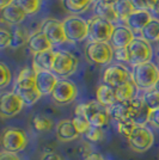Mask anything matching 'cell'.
Returning a JSON list of instances; mask_svg holds the SVG:
<instances>
[{
    "label": "cell",
    "instance_id": "cell-1",
    "mask_svg": "<svg viewBox=\"0 0 159 160\" xmlns=\"http://www.w3.org/2000/svg\"><path fill=\"white\" fill-rule=\"evenodd\" d=\"M132 80L139 90H151L154 88L159 80V68L153 62H146L139 66L133 67Z\"/></svg>",
    "mask_w": 159,
    "mask_h": 160
},
{
    "label": "cell",
    "instance_id": "cell-2",
    "mask_svg": "<svg viewBox=\"0 0 159 160\" xmlns=\"http://www.w3.org/2000/svg\"><path fill=\"white\" fill-rule=\"evenodd\" d=\"M67 42L79 43L89 38V23L79 16H69L62 20Z\"/></svg>",
    "mask_w": 159,
    "mask_h": 160
},
{
    "label": "cell",
    "instance_id": "cell-3",
    "mask_svg": "<svg viewBox=\"0 0 159 160\" xmlns=\"http://www.w3.org/2000/svg\"><path fill=\"white\" fill-rule=\"evenodd\" d=\"M89 60L97 65H108L115 56V49L109 42H89L85 49Z\"/></svg>",
    "mask_w": 159,
    "mask_h": 160
},
{
    "label": "cell",
    "instance_id": "cell-4",
    "mask_svg": "<svg viewBox=\"0 0 159 160\" xmlns=\"http://www.w3.org/2000/svg\"><path fill=\"white\" fill-rule=\"evenodd\" d=\"M77 109L86 116L92 127L103 128L109 122L110 115L108 112V109L102 107L97 100H91L84 104H79Z\"/></svg>",
    "mask_w": 159,
    "mask_h": 160
},
{
    "label": "cell",
    "instance_id": "cell-5",
    "mask_svg": "<svg viewBox=\"0 0 159 160\" xmlns=\"http://www.w3.org/2000/svg\"><path fill=\"white\" fill-rule=\"evenodd\" d=\"M128 53H129V61L128 63L131 66L135 67L150 62L152 59L153 50L151 43H148L141 37H135L132 43L128 46Z\"/></svg>",
    "mask_w": 159,
    "mask_h": 160
},
{
    "label": "cell",
    "instance_id": "cell-6",
    "mask_svg": "<svg viewBox=\"0 0 159 160\" xmlns=\"http://www.w3.org/2000/svg\"><path fill=\"white\" fill-rule=\"evenodd\" d=\"M89 23V40L90 42H109L114 32L113 23L103 19L100 17L93 16L87 20Z\"/></svg>",
    "mask_w": 159,
    "mask_h": 160
},
{
    "label": "cell",
    "instance_id": "cell-7",
    "mask_svg": "<svg viewBox=\"0 0 159 160\" xmlns=\"http://www.w3.org/2000/svg\"><path fill=\"white\" fill-rule=\"evenodd\" d=\"M79 66V60L74 54L66 50L55 52V61H54L53 72L58 77L67 78L72 75Z\"/></svg>",
    "mask_w": 159,
    "mask_h": 160
},
{
    "label": "cell",
    "instance_id": "cell-8",
    "mask_svg": "<svg viewBox=\"0 0 159 160\" xmlns=\"http://www.w3.org/2000/svg\"><path fill=\"white\" fill-rule=\"evenodd\" d=\"M28 145V136L22 129L18 128H7L4 130L1 136V146L4 152L18 153L25 149Z\"/></svg>",
    "mask_w": 159,
    "mask_h": 160
},
{
    "label": "cell",
    "instance_id": "cell-9",
    "mask_svg": "<svg viewBox=\"0 0 159 160\" xmlns=\"http://www.w3.org/2000/svg\"><path fill=\"white\" fill-rule=\"evenodd\" d=\"M142 105L141 98H134L128 102H117L113 107L108 108L110 117L117 121H133Z\"/></svg>",
    "mask_w": 159,
    "mask_h": 160
},
{
    "label": "cell",
    "instance_id": "cell-10",
    "mask_svg": "<svg viewBox=\"0 0 159 160\" xmlns=\"http://www.w3.org/2000/svg\"><path fill=\"white\" fill-rule=\"evenodd\" d=\"M52 98L56 104L65 105L69 104L77 98L78 96V88L75 84L72 82L71 80L67 79H59L55 88L52 92Z\"/></svg>",
    "mask_w": 159,
    "mask_h": 160
},
{
    "label": "cell",
    "instance_id": "cell-11",
    "mask_svg": "<svg viewBox=\"0 0 159 160\" xmlns=\"http://www.w3.org/2000/svg\"><path fill=\"white\" fill-rule=\"evenodd\" d=\"M128 142L135 152H146L154 142L153 133L145 126H138L133 134L128 138Z\"/></svg>",
    "mask_w": 159,
    "mask_h": 160
},
{
    "label": "cell",
    "instance_id": "cell-12",
    "mask_svg": "<svg viewBox=\"0 0 159 160\" xmlns=\"http://www.w3.org/2000/svg\"><path fill=\"white\" fill-rule=\"evenodd\" d=\"M41 31L50 40L54 46H60L67 42L62 22L55 18H47L42 22Z\"/></svg>",
    "mask_w": 159,
    "mask_h": 160
},
{
    "label": "cell",
    "instance_id": "cell-13",
    "mask_svg": "<svg viewBox=\"0 0 159 160\" xmlns=\"http://www.w3.org/2000/svg\"><path fill=\"white\" fill-rule=\"evenodd\" d=\"M24 103L16 92H6L0 99V113L4 118L13 117L22 111Z\"/></svg>",
    "mask_w": 159,
    "mask_h": 160
},
{
    "label": "cell",
    "instance_id": "cell-14",
    "mask_svg": "<svg viewBox=\"0 0 159 160\" xmlns=\"http://www.w3.org/2000/svg\"><path fill=\"white\" fill-rule=\"evenodd\" d=\"M129 80L131 79H129V73L127 68L120 65L109 66L103 72V82L113 88H117Z\"/></svg>",
    "mask_w": 159,
    "mask_h": 160
},
{
    "label": "cell",
    "instance_id": "cell-15",
    "mask_svg": "<svg viewBox=\"0 0 159 160\" xmlns=\"http://www.w3.org/2000/svg\"><path fill=\"white\" fill-rule=\"evenodd\" d=\"M58 75L53 71H41L36 72V86L42 96L52 94L53 90L58 84Z\"/></svg>",
    "mask_w": 159,
    "mask_h": 160
},
{
    "label": "cell",
    "instance_id": "cell-16",
    "mask_svg": "<svg viewBox=\"0 0 159 160\" xmlns=\"http://www.w3.org/2000/svg\"><path fill=\"white\" fill-rule=\"evenodd\" d=\"M134 38H135L134 31H132L127 25H119V27H115L114 29L110 44L113 46L114 49L127 48L132 43Z\"/></svg>",
    "mask_w": 159,
    "mask_h": 160
},
{
    "label": "cell",
    "instance_id": "cell-17",
    "mask_svg": "<svg viewBox=\"0 0 159 160\" xmlns=\"http://www.w3.org/2000/svg\"><path fill=\"white\" fill-rule=\"evenodd\" d=\"M53 46L54 44L50 42V40L41 30L31 33L30 35V38L28 41L29 50L33 55L43 53V52H47V50H53Z\"/></svg>",
    "mask_w": 159,
    "mask_h": 160
},
{
    "label": "cell",
    "instance_id": "cell-18",
    "mask_svg": "<svg viewBox=\"0 0 159 160\" xmlns=\"http://www.w3.org/2000/svg\"><path fill=\"white\" fill-rule=\"evenodd\" d=\"M153 18L151 11H146V10H135L131 17L127 19L126 24L132 31H141L144 28L151 22Z\"/></svg>",
    "mask_w": 159,
    "mask_h": 160
},
{
    "label": "cell",
    "instance_id": "cell-19",
    "mask_svg": "<svg viewBox=\"0 0 159 160\" xmlns=\"http://www.w3.org/2000/svg\"><path fill=\"white\" fill-rule=\"evenodd\" d=\"M28 14L16 2L8 5L5 8H1V20L11 25H19L20 23L25 20Z\"/></svg>",
    "mask_w": 159,
    "mask_h": 160
},
{
    "label": "cell",
    "instance_id": "cell-20",
    "mask_svg": "<svg viewBox=\"0 0 159 160\" xmlns=\"http://www.w3.org/2000/svg\"><path fill=\"white\" fill-rule=\"evenodd\" d=\"M54 61H55V52L47 50L43 53L33 55V68L35 72L41 71H53Z\"/></svg>",
    "mask_w": 159,
    "mask_h": 160
},
{
    "label": "cell",
    "instance_id": "cell-21",
    "mask_svg": "<svg viewBox=\"0 0 159 160\" xmlns=\"http://www.w3.org/2000/svg\"><path fill=\"white\" fill-rule=\"evenodd\" d=\"M96 100L100 103L102 107L110 108L114 104L117 103V98H116V93H115V88L108 86L105 84H102L98 86L97 91H96Z\"/></svg>",
    "mask_w": 159,
    "mask_h": 160
},
{
    "label": "cell",
    "instance_id": "cell-22",
    "mask_svg": "<svg viewBox=\"0 0 159 160\" xmlns=\"http://www.w3.org/2000/svg\"><path fill=\"white\" fill-rule=\"evenodd\" d=\"M80 134L74 127L72 120H62L56 127V136L61 141L75 140Z\"/></svg>",
    "mask_w": 159,
    "mask_h": 160
},
{
    "label": "cell",
    "instance_id": "cell-23",
    "mask_svg": "<svg viewBox=\"0 0 159 160\" xmlns=\"http://www.w3.org/2000/svg\"><path fill=\"white\" fill-rule=\"evenodd\" d=\"M95 16L100 17V18L108 20L113 24L119 22V17H117L114 5H106V4H103L100 1H97V0L95 2Z\"/></svg>",
    "mask_w": 159,
    "mask_h": 160
},
{
    "label": "cell",
    "instance_id": "cell-24",
    "mask_svg": "<svg viewBox=\"0 0 159 160\" xmlns=\"http://www.w3.org/2000/svg\"><path fill=\"white\" fill-rule=\"evenodd\" d=\"M136 91H138V87L135 86L134 81L131 79L129 81H127L126 84L115 88L117 102H128V100L136 98Z\"/></svg>",
    "mask_w": 159,
    "mask_h": 160
},
{
    "label": "cell",
    "instance_id": "cell-25",
    "mask_svg": "<svg viewBox=\"0 0 159 160\" xmlns=\"http://www.w3.org/2000/svg\"><path fill=\"white\" fill-rule=\"evenodd\" d=\"M93 1L95 0H61L64 8L72 13V16H78L85 12Z\"/></svg>",
    "mask_w": 159,
    "mask_h": 160
},
{
    "label": "cell",
    "instance_id": "cell-26",
    "mask_svg": "<svg viewBox=\"0 0 159 160\" xmlns=\"http://www.w3.org/2000/svg\"><path fill=\"white\" fill-rule=\"evenodd\" d=\"M141 38L147 41L148 43H158L159 42V19L153 17L151 22L140 31Z\"/></svg>",
    "mask_w": 159,
    "mask_h": 160
},
{
    "label": "cell",
    "instance_id": "cell-27",
    "mask_svg": "<svg viewBox=\"0 0 159 160\" xmlns=\"http://www.w3.org/2000/svg\"><path fill=\"white\" fill-rule=\"evenodd\" d=\"M115 11L117 13L119 20L126 24L127 19L131 17V14L135 11V7L133 6L131 0H117V2L114 5Z\"/></svg>",
    "mask_w": 159,
    "mask_h": 160
},
{
    "label": "cell",
    "instance_id": "cell-28",
    "mask_svg": "<svg viewBox=\"0 0 159 160\" xmlns=\"http://www.w3.org/2000/svg\"><path fill=\"white\" fill-rule=\"evenodd\" d=\"M16 93L19 96L24 105H33L36 102H38L41 97H42V93L38 91L37 87H33V88H27V90H19V91H13Z\"/></svg>",
    "mask_w": 159,
    "mask_h": 160
},
{
    "label": "cell",
    "instance_id": "cell-29",
    "mask_svg": "<svg viewBox=\"0 0 159 160\" xmlns=\"http://www.w3.org/2000/svg\"><path fill=\"white\" fill-rule=\"evenodd\" d=\"M141 100L150 110H157L159 109V91H157L156 88L147 90L142 94Z\"/></svg>",
    "mask_w": 159,
    "mask_h": 160
},
{
    "label": "cell",
    "instance_id": "cell-30",
    "mask_svg": "<svg viewBox=\"0 0 159 160\" xmlns=\"http://www.w3.org/2000/svg\"><path fill=\"white\" fill-rule=\"evenodd\" d=\"M14 2L28 16L37 13L41 10V6H42V0H14Z\"/></svg>",
    "mask_w": 159,
    "mask_h": 160
},
{
    "label": "cell",
    "instance_id": "cell-31",
    "mask_svg": "<svg viewBox=\"0 0 159 160\" xmlns=\"http://www.w3.org/2000/svg\"><path fill=\"white\" fill-rule=\"evenodd\" d=\"M72 122L73 124H74V127L77 128V130L79 132V134H85L89 130V128L91 127L87 117L80 110H78L77 108H75V111H74V116H73L72 118Z\"/></svg>",
    "mask_w": 159,
    "mask_h": 160
},
{
    "label": "cell",
    "instance_id": "cell-32",
    "mask_svg": "<svg viewBox=\"0 0 159 160\" xmlns=\"http://www.w3.org/2000/svg\"><path fill=\"white\" fill-rule=\"evenodd\" d=\"M33 127L37 132H49L53 128V121L43 115H36L33 118Z\"/></svg>",
    "mask_w": 159,
    "mask_h": 160
},
{
    "label": "cell",
    "instance_id": "cell-33",
    "mask_svg": "<svg viewBox=\"0 0 159 160\" xmlns=\"http://www.w3.org/2000/svg\"><path fill=\"white\" fill-rule=\"evenodd\" d=\"M12 46L13 48L23 47L24 44H28V41L30 38V35L27 32L25 29H22V28H16L12 32Z\"/></svg>",
    "mask_w": 159,
    "mask_h": 160
},
{
    "label": "cell",
    "instance_id": "cell-34",
    "mask_svg": "<svg viewBox=\"0 0 159 160\" xmlns=\"http://www.w3.org/2000/svg\"><path fill=\"white\" fill-rule=\"evenodd\" d=\"M138 127V124H135L133 121H119L117 122V129L123 136H126L127 139L133 134L135 130V128Z\"/></svg>",
    "mask_w": 159,
    "mask_h": 160
},
{
    "label": "cell",
    "instance_id": "cell-35",
    "mask_svg": "<svg viewBox=\"0 0 159 160\" xmlns=\"http://www.w3.org/2000/svg\"><path fill=\"white\" fill-rule=\"evenodd\" d=\"M157 0H131L135 10H146V11H154Z\"/></svg>",
    "mask_w": 159,
    "mask_h": 160
},
{
    "label": "cell",
    "instance_id": "cell-36",
    "mask_svg": "<svg viewBox=\"0 0 159 160\" xmlns=\"http://www.w3.org/2000/svg\"><path fill=\"white\" fill-rule=\"evenodd\" d=\"M0 74H1V80H0V87H6L10 82H11V80H12V74H11V71H10V68L4 63V62H1L0 63Z\"/></svg>",
    "mask_w": 159,
    "mask_h": 160
},
{
    "label": "cell",
    "instance_id": "cell-37",
    "mask_svg": "<svg viewBox=\"0 0 159 160\" xmlns=\"http://www.w3.org/2000/svg\"><path fill=\"white\" fill-rule=\"evenodd\" d=\"M85 138H86L89 141H92V142H97V141H100L103 139V132H102V128H97V127H91L89 128L86 133L84 134Z\"/></svg>",
    "mask_w": 159,
    "mask_h": 160
},
{
    "label": "cell",
    "instance_id": "cell-38",
    "mask_svg": "<svg viewBox=\"0 0 159 160\" xmlns=\"http://www.w3.org/2000/svg\"><path fill=\"white\" fill-rule=\"evenodd\" d=\"M12 32H10L8 30L1 28L0 29V48L5 49L7 47H11L12 46Z\"/></svg>",
    "mask_w": 159,
    "mask_h": 160
},
{
    "label": "cell",
    "instance_id": "cell-39",
    "mask_svg": "<svg viewBox=\"0 0 159 160\" xmlns=\"http://www.w3.org/2000/svg\"><path fill=\"white\" fill-rule=\"evenodd\" d=\"M115 59L120 62H128L129 61V53L128 48H121V49H115Z\"/></svg>",
    "mask_w": 159,
    "mask_h": 160
},
{
    "label": "cell",
    "instance_id": "cell-40",
    "mask_svg": "<svg viewBox=\"0 0 159 160\" xmlns=\"http://www.w3.org/2000/svg\"><path fill=\"white\" fill-rule=\"evenodd\" d=\"M150 123L152 124L153 127L159 128V109L153 110L150 116Z\"/></svg>",
    "mask_w": 159,
    "mask_h": 160
},
{
    "label": "cell",
    "instance_id": "cell-41",
    "mask_svg": "<svg viewBox=\"0 0 159 160\" xmlns=\"http://www.w3.org/2000/svg\"><path fill=\"white\" fill-rule=\"evenodd\" d=\"M0 160H20L19 157L16 153H10V152H3L0 155Z\"/></svg>",
    "mask_w": 159,
    "mask_h": 160
},
{
    "label": "cell",
    "instance_id": "cell-42",
    "mask_svg": "<svg viewBox=\"0 0 159 160\" xmlns=\"http://www.w3.org/2000/svg\"><path fill=\"white\" fill-rule=\"evenodd\" d=\"M41 160H62V159L56 153H46L42 155Z\"/></svg>",
    "mask_w": 159,
    "mask_h": 160
},
{
    "label": "cell",
    "instance_id": "cell-43",
    "mask_svg": "<svg viewBox=\"0 0 159 160\" xmlns=\"http://www.w3.org/2000/svg\"><path fill=\"white\" fill-rule=\"evenodd\" d=\"M85 160H104V159H103V157L100 153H91L87 155Z\"/></svg>",
    "mask_w": 159,
    "mask_h": 160
},
{
    "label": "cell",
    "instance_id": "cell-44",
    "mask_svg": "<svg viewBox=\"0 0 159 160\" xmlns=\"http://www.w3.org/2000/svg\"><path fill=\"white\" fill-rule=\"evenodd\" d=\"M13 2H14V0H0V10H1V8H5L6 6L13 4Z\"/></svg>",
    "mask_w": 159,
    "mask_h": 160
},
{
    "label": "cell",
    "instance_id": "cell-45",
    "mask_svg": "<svg viewBox=\"0 0 159 160\" xmlns=\"http://www.w3.org/2000/svg\"><path fill=\"white\" fill-rule=\"evenodd\" d=\"M97 1H100L103 4H106V5H115L117 2V0H97Z\"/></svg>",
    "mask_w": 159,
    "mask_h": 160
},
{
    "label": "cell",
    "instance_id": "cell-46",
    "mask_svg": "<svg viewBox=\"0 0 159 160\" xmlns=\"http://www.w3.org/2000/svg\"><path fill=\"white\" fill-rule=\"evenodd\" d=\"M154 12L159 14V0L156 1V7H154Z\"/></svg>",
    "mask_w": 159,
    "mask_h": 160
},
{
    "label": "cell",
    "instance_id": "cell-47",
    "mask_svg": "<svg viewBox=\"0 0 159 160\" xmlns=\"http://www.w3.org/2000/svg\"><path fill=\"white\" fill-rule=\"evenodd\" d=\"M154 88H156L157 91H159V80L157 81V84H156V86H154Z\"/></svg>",
    "mask_w": 159,
    "mask_h": 160
},
{
    "label": "cell",
    "instance_id": "cell-48",
    "mask_svg": "<svg viewBox=\"0 0 159 160\" xmlns=\"http://www.w3.org/2000/svg\"><path fill=\"white\" fill-rule=\"evenodd\" d=\"M157 47H158V50H159V42L157 43Z\"/></svg>",
    "mask_w": 159,
    "mask_h": 160
},
{
    "label": "cell",
    "instance_id": "cell-49",
    "mask_svg": "<svg viewBox=\"0 0 159 160\" xmlns=\"http://www.w3.org/2000/svg\"><path fill=\"white\" fill-rule=\"evenodd\" d=\"M157 66H158V68H159V58H158V65H157Z\"/></svg>",
    "mask_w": 159,
    "mask_h": 160
}]
</instances>
